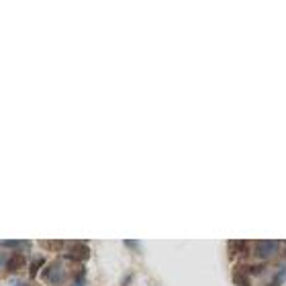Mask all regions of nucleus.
<instances>
[{
	"instance_id": "1",
	"label": "nucleus",
	"mask_w": 286,
	"mask_h": 286,
	"mask_svg": "<svg viewBox=\"0 0 286 286\" xmlns=\"http://www.w3.org/2000/svg\"><path fill=\"white\" fill-rule=\"evenodd\" d=\"M278 247H280L278 241H258L253 247V253H255V258H270L278 251Z\"/></svg>"
}]
</instances>
